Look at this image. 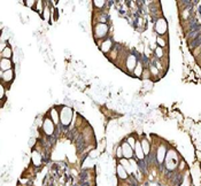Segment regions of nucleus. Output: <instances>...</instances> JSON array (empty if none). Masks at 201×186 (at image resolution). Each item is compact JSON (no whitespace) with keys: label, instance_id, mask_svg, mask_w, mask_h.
Instances as JSON below:
<instances>
[{"label":"nucleus","instance_id":"obj_14","mask_svg":"<svg viewBox=\"0 0 201 186\" xmlns=\"http://www.w3.org/2000/svg\"><path fill=\"white\" fill-rule=\"evenodd\" d=\"M44 8H45V1L38 0L37 3H36V7H35V10H36V12H37L39 15H43Z\"/></svg>","mask_w":201,"mask_h":186},{"label":"nucleus","instance_id":"obj_1","mask_svg":"<svg viewBox=\"0 0 201 186\" xmlns=\"http://www.w3.org/2000/svg\"><path fill=\"white\" fill-rule=\"evenodd\" d=\"M75 113L73 108L69 106H61L60 107V124L62 125L67 133L69 132V128H70L73 121H74Z\"/></svg>","mask_w":201,"mask_h":186},{"label":"nucleus","instance_id":"obj_9","mask_svg":"<svg viewBox=\"0 0 201 186\" xmlns=\"http://www.w3.org/2000/svg\"><path fill=\"white\" fill-rule=\"evenodd\" d=\"M14 68V62L10 59H1L0 60V71H7Z\"/></svg>","mask_w":201,"mask_h":186},{"label":"nucleus","instance_id":"obj_17","mask_svg":"<svg viewBox=\"0 0 201 186\" xmlns=\"http://www.w3.org/2000/svg\"><path fill=\"white\" fill-rule=\"evenodd\" d=\"M200 35H201V30H192L187 33V38L190 40H192L194 39V38H197L198 36H200Z\"/></svg>","mask_w":201,"mask_h":186},{"label":"nucleus","instance_id":"obj_6","mask_svg":"<svg viewBox=\"0 0 201 186\" xmlns=\"http://www.w3.org/2000/svg\"><path fill=\"white\" fill-rule=\"evenodd\" d=\"M121 147H122V152H123V157L127 160H131L134 156V150L133 148L125 141H122L121 144Z\"/></svg>","mask_w":201,"mask_h":186},{"label":"nucleus","instance_id":"obj_20","mask_svg":"<svg viewBox=\"0 0 201 186\" xmlns=\"http://www.w3.org/2000/svg\"><path fill=\"white\" fill-rule=\"evenodd\" d=\"M0 98H1V101H5V85L3 84H0Z\"/></svg>","mask_w":201,"mask_h":186},{"label":"nucleus","instance_id":"obj_12","mask_svg":"<svg viewBox=\"0 0 201 186\" xmlns=\"http://www.w3.org/2000/svg\"><path fill=\"white\" fill-rule=\"evenodd\" d=\"M0 57H1V59H12V57H13V50H12V47L8 45L5 50L0 52Z\"/></svg>","mask_w":201,"mask_h":186},{"label":"nucleus","instance_id":"obj_15","mask_svg":"<svg viewBox=\"0 0 201 186\" xmlns=\"http://www.w3.org/2000/svg\"><path fill=\"white\" fill-rule=\"evenodd\" d=\"M200 45H201V35L197 37V38H194V39H192L191 43H190V46H191L192 48H197V47H199Z\"/></svg>","mask_w":201,"mask_h":186},{"label":"nucleus","instance_id":"obj_3","mask_svg":"<svg viewBox=\"0 0 201 186\" xmlns=\"http://www.w3.org/2000/svg\"><path fill=\"white\" fill-rule=\"evenodd\" d=\"M108 31H109V28H108V24L105 23H97L95 27H94V38L97 40H102L106 39L108 37Z\"/></svg>","mask_w":201,"mask_h":186},{"label":"nucleus","instance_id":"obj_18","mask_svg":"<svg viewBox=\"0 0 201 186\" xmlns=\"http://www.w3.org/2000/svg\"><path fill=\"white\" fill-rule=\"evenodd\" d=\"M24 3H25V6H27V7L35 9V7H36V3H37V1H36V0H25V1H24Z\"/></svg>","mask_w":201,"mask_h":186},{"label":"nucleus","instance_id":"obj_19","mask_svg":"<svg viewBox=\"0 0 201 186\" xmlns=\"http://www.w3.org/2000/svg\"><path fill=\"white\" fill-rule=\"evenodd\" d=\"M127 143L129 144V145H130L131 147H132V148H134V146H136V143H137V140L134 139L133 137L132 136H129L127 138Z\"/></svg>","mask_w":201,"mask_h":186},{"label":"nucleus","instance_id":"obj_10","mask_svg":"<svg viewBox=\"0 0 201 186\" xmlns=\"http://www.w3.org/2000/svg\"><path fill=\"white\" fill-rule=\"evenodd\" d=\"M134 156L137 157V160H144L145 159V154L144 150L141 148V144L139 141L136 143V146H134Z\"/></svg>","mask_w":201,"mask_h":186},{"label":"nucleus","instance_id":"obj_2","mask_svg":"<svg viewBox=\"0 0 201 186\" xmlns=\"http://www.w3.org/2000/svg\"><path fill=\"white\" fill-rule=\"evenodd\" d=\"M41 131L45 137H53L55 136V131H57V125L54 124V122L51 120V117L48 115L43 118V125H41Z\"/></svg>","mask_w":201,"mask_h":186},{"label":"nucleus","instance_id":"obj_5","mask_svg":"<svg viewBox=\"0 0 201 186\" xmlns=\"http://www.w3.org/2000/svg\"><path fill=\"white\" fill-rule=\"evenodd\" d=\"M113 48H114V44H113V40H111L109 37H107L106 39H102L100 41V50L102 51L106 55H108V53L111 54Z\"/></svg>","mask_w":201,"mask_h":186},{"label":"nucleus","instance_id":"obj_16","mask_svg":"<svg viewBox=\"0 0 201 186\" xmlns=\"http://www.w3.org/2000/svg\"><path fill=\"white\" fill-rule=\"evenodd\" d=\"M107 5V1H105V0H94L93 1V6L95 7V8H98V9H102L105 6Z\"/></svg>","mask_w":201,"mask_h":186},{"label":"nucleus","instance_id":"obj_21","mask_svg":"<svg viewBox=\"0 0 201 186\" xmlns=\"http://www.w3.org/2000/svg\"><path fill=\"white\" fill-rule=\"evenodd\" d=\"M116 157L117 159H123V152H122V147L121 145L118 147H116Z\"/></svg>","mask_w":201,"mask_h":186},{"label":"nucleus","instance_id":"obj_13","mask_svg":"<svg viewBox=\"0 0 201 186\" xmlns=\"http://www.w3.org/2000/svg\"><path fill=\"white\" fill-rule=\"evenodd\" d=\"M120 163L123 166V168L128 171V173L130 175V173H132V167H131V162L130 160H127V159H121L120 160Z\"/></svg>","mask_w":201,"mask_h":186},{"label":"nucleus","instance_id":"obj_8","mask_svg":"<svg viewBox=\"0 0 201 186\" xmlns=\"http://www.w3.org/2000/svg\"><path fill=\"white\" fill-rule=\"evenodd\" d=\"M116 173H117V177L121 180H128V178L130 177L129 173H128V171L124 169L123 166H122L120 162H118L117 166H116Z\"/></svg>","mask_w":201,"mask_h":186},{"label":"nucleus","instance_id":"obj_7","mask_svg":"<svg viewBox=\"0 0 201 186\" xmlns=\"http://www.w3.org/2000/svg\"><path fill=\"white\" fill-rule=\"evenodd\" d=\"M51 117V120L53 121L55 125H60V107H53L47 114Z\"/></svg>","mask_w":201,"mask_h":186},{"label":"nucleus","instance_id":"obj_4","mask_svg":"<svg viewBox=\"0 0 201 186\" xmlns=\"http://www.w3.org/2000/svg\"><path fill=\"white\" fill-rule=\"evenodd\" d=\"M14 77H15L14 69L7 70V71H0V79H1V84H3V85H9L14 80Z\"/></svg>","mask_w":201,"mask_h":186},{"label":"nucleus","instance_id":"obj_11","mask_svg":"<svg viewBox=\"0 0 201 186\" xmlns=\"http://www.w3.org/2000/svg\"><path fill=\"white\" fill-rule=\"evenodd\" d=\"M137 63H138V60L137 57H134L132 54L131 55H129V57H128L127 60V67H128V70H133L136 67H137Z\"/></svg>","mask_w":201,"mask_h":186}]
</instances>
